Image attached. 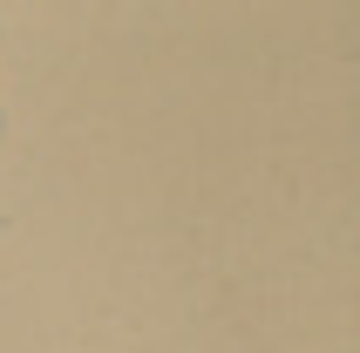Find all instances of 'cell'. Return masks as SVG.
Masks as SVG:
<instances>
[]
</instances>
